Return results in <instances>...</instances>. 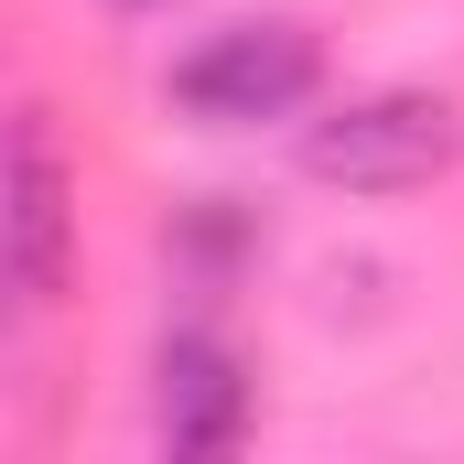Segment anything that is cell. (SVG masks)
Instances as JSON below:
<instances>
[{
    "mask_svg": "<svg viewBox=\"0 0 464 464\" xmlns=\"http://www.w3.org/2000/svg\"><path fill=\"white\" fill-rule=\"evenodd\" d=\"M324 87V44L303 22H227L173 65V109L195 130H270L303 119V98Z\"/></svg>",
    "mask_w": 464,
    "mask_h": 464,
    "instance_id": "obj_2",
    "label": "cell"
},
{
    "mask_svg": "<svg viewBox=\"0 0 464 464\" xmlns=\"http://www.w3.org/2000/svg\"><path fill=\"white\" fill-rule=\"evenodd\" d=\"M119 11H162V0H119Z\"/></svg>",
    "mask_w": 464,
    "mask_h": 464,
    "instance_id": "obj_5",
    "label": "cell"
},
{
    "mask_svg": "<svg viewBox=\"0 0 464 464\" xmlns=\"http://www.w3.org/2000/svg\"><path fill=\"white\" fill-rule=\"evenodd\" d=\"M65 270H76V173L54 151V119L22 109L11 119V292L54 303Z\"/></svg>",
    "mask_w": 464,
    "mask_h": 464,
    "instance_id": "obj_4",
    "label": "cell"
},
{
    "mask_svg": "<svg viewBox=\"0 0 464 464\" xmlns=\"http://www.w3.org/2000/svg\"><path fill=\"white\" fill-rule=\"evenodd\" d=\"M248 421H259V389H248L227 335H162V356H151V432L173 454H237Z\"/></svg>",
    "mask_w": 464,
    "mask_h": 464,
    "instance_id": "obj_3",
    "label": "cell"
},
{
    "mask_svg": "<svg viewBox=\"0 0 464 464\" xmlns=\"http://www.w3.org/2000/svg\"><path fill=\"white\" fill-rule=\"evenodd\" d=\"M454 151H464V119L432 87H378L303 130V173L335 195H411V184L454 173Z\"/></svg>",
    "mask_w": 464,
    "mask_h": 464,
    "instance_id": "obj_1",
    "label": "cell"
}]
</instances>
